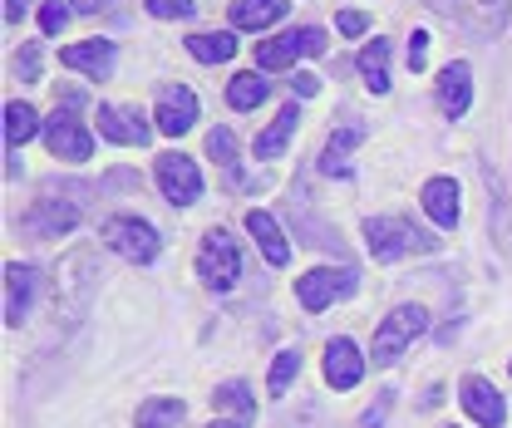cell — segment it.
<instances>
[{
  "label": "cell",
  "instance_id": "obj_1",
  "mask_svg": "<svg viewBox=\"0 0 512 428\" xmlns=\"http://www.w3.org/2000/svg\"><path fill=\"white\" fill-rule=\"evenodd\" d=\"M94 286H99V256L89 246H74L55 266V325L84 320V310L94 301Z\"/></svg>",
  "mask_w": 512,
  "mask_h": 428
},
{
  "label": "cell",
  "instance_id": "obj_2",
  "mask_svg": "<svg viewBox=\"0 0 512 428\" xmlns=\"http://www.w3.org/2000/svg\"><path fill=\"white\" fill-rule=\"evenodd\" d=\"M89 192L94 187L84 183H64V187H50L30 212H25V232L30 237H50V232H69L74 222H79V212H84V202H89Z\"/></svg>",
  "mask_w": 512,
  "mask_h": 428
},
{
  "label": "cell",
  "instance_id": "obj_3",
  "mask_svg": "<svg viewBox=\"0 0 512 428\" xmlns=\"http://www.w3.org/2000/svg\"><path fill=\"white\" fill-rule=\"evenodd\" d=\"M365 246L375 251V261H399V256H414V251H434L439 237L409 227L404 217H370L365 222Z\"/></svg>",
  "mask_w": 512,
  "mask_h": 428
},
{
  "label": "cell",
  "instance_id": "obj_4",
  "mask_svg": "<svg viewBox=\"0 0 512 428\" xmlns=\"http://www.w3.org/2000/svg\"><path fill=\"white\" fill-rule=\"evenodd\" d=\"M197 276H202V286L207 291H232L237 286V276H242V251L232 242V232H207L202 246H197Z\"/></svg>",
  "mask_w": 512,
  "mask_h": 428
},
{
  "label": "cell",
  "instance_id": "obj_5",
  "mask_svg": "<svg viewBox=\"0 0 512 428\" xmlns=\"http://www.w3.org/2000/svg\"><path fill=\"white\" fill-rule=\"evenodd\" d=\"M468 40H498L508 25L512 0H434Z\"/></svg>",
  "mask_w": 512,
  "mask_h": 428
},
{
  "label": "cell",
  "instance_id": "obj_6",
  "mask_svg": "<svg viewBox=\"0 0 512 428\" xmlns=\"http://www.w3.org/2000/svg\"><path fill=\"white\" fill-rule=\"evenodd\" d=\"M424 325H429V315L419 306H399L384 315V325L375 330V365H394L399 360V350H409L414 345V335H424Z\"/></svg>",
  "mask_w": 512,
  "mask_h": 428
},
{
  "label": "cell",
  "instance_id": "obj_7",
  "mask_svg": "<svg viewBox=\"0 0 512 428\" xmlns=\"http://www.w3.org/2000/svg\"><path fill=\"white\" fill-rule=\"evenodd\" d=\"M104 242L114 246L124 261H138V266H148L158 256V232L143 217H109L104 222Z\"/></svg>",
  "mask_w": 512,
  "mask_h": 428
},
{
  "label": "cell",
  "instance_id": "obj_8",
  "mask_svg": "<svg viewBox=\"0 0 512 428\" xmlns=\"http://www.w3.org/2000/svg\"><path fill=\"white\" fill-rule=\"evenodd\" d=\"M64 104L69 109H60L55 119H50V128H45V143H50V153L55 158H64V163H84L89 153H94V138L84 133V123H79V114H74V94H64Z\"/></svg>",
  "mask_w": 512,
  "mask_h": 428
},
{
  "label": "cell",
  "instance_id": "obj_9",
  "mask_svg": "<svg viewBox=\"0 0 512 428\" xmlns=\"http://www.w3.org/2000/svg\"><path fill=\"white\" fill-rule=\"evenodd\" d=\"M350 291H355V271H350V266H340V271L320 266V271H306V276L296 281L301 310H325L335 296H350Z\"/></svg>",
  "mask_w": 512,
  "mask_h": 428
},
{
  "label": "cell",
  "instance_id": "obj_10",
  "mask_svg": "<svg viewBox=\"0 0 512 428\" xmlns=\"http://www.w3.org/2000/svg\"><path fill=\"white\" fill-rule=\"evenodd\" d=\"M320 50H325V35H320L316 25H306V30H291L281 40H261L256 45V64L261 69H286V64H296L301 55H320Z\"/></svg>",
  "mask_w": 512,
  "mask_h": 428
},
{
  "label": "cell",
  "instance_id": "obj_11",
  "mask_svg": "<svg viewBox=\"0 0 512 428\" xmlns=\"http://www.w3.org/2000/svg\"><path fill=\"white\" fill-rule=\"evenodd\" d=\"M158 187L173 207H192L197 192H202V173H197V163L188 153H163L158 158Z\"/></svg>",
  "mask_w": 512,
  "mask_h": 428
},
{
  "label": "cell",
  "instance_id": "obj_12",
  "mask_svg": "<svg viewBox=\"0 0 512 428\" xmlns=\"http://www.w3.org/2000/svg\"><path fill=\"white\" fill-rule=\"evenodd\" d=\"M458 399H463V409H468V414H473L483 428H503V424H508V404H503V394H498L488 379L468 374V379L458 384Z\"/></svg>",
  "mask_w": 512,
  "mask_h": 428
},
{
  "label": "cell",
  "instance_id": "obj_13",
  "mask_svg": "<svg viewBox=\"0 0 512 428\" xmlns=\"http://www.w3.org/2000/svg\"><path fill=\"white\" fill-rule=\"evenodd\" d=\"M153 123H158V133H168V138H183L192 123H197V99H192V89H163V99H158V109H153Z\"/></svg>",
  "mask_w": 512,
  "mask_h": 428
},
{
  "label": "cell",
  "instance_id": "obj_14",
  "mask_svg": "<svg viewBox=\"0 0 512 428\" xmlns=\"http://www.w3.org/2000/svg\"><path fill=\"white\" fill-rule=\"evenodd\" d=\"M99 133L109 138V143H128V148H143L148 143V119L138 114V109H124V104H104L99 109Z\"/></svg>",
  "mask_w": 512,
  "mask_h": 428
},
{
  "label": "cell",
  "instance_id": "obj_15",
  "mask_svg": "<svg viewBox=\"0 0 512 428\" xmlns=\"http://www.w3.org/2000/svg\"><path fill=\"white\" fill-rule=\"evenodd\" d=\"M30 301H35V271L25 261H10L5 266V325H25L30 315Z\"/></svg>",
  "mask_w": 512,
  "mask_h": 428
},
{
  "label": "cell",
  "instance_id": "obj_16",
  "mask_svg": "<svg viewBox=\"0 0 512 428\" xmlns=\"http://www.w3.org/2000/svg\"><path fill=\"white\" fill-rule=\"evenodd\" d=\"M360 374H365V360H360V350H355V340H330L325 345V379H330V389H355L360 384Z\"/></svg>",
  "mask_w": 512,
  "mask_h": 428
},
{
  "label": "cell",
  "instance_id": "obj_17",
  "mask_svg": "<svg viewBox=\"0 0 512 428\" xmlns=\"http://www.w3.org/2000/svg\"><path fill=\"white\" fill-rule=\"evenodd\" d=\"M60 64H64V69H79V74H89V79H109V69H114V45H109V40L64 45V50H60Z\"/></svg>",
  "mask_w": 512,
  "mask_h": 428
},
{
  "label": "cell",
  "instance_id": "obj_18",
  "mask_svg": "<svg viewBox=\"0 0 512 428\" xmlns=\"http://www.w3.org/2000/svg\"><path fill=\"white\" fill-rule=\"evenodd\" d=\"M439 104H444L448 119L468 114V104H473V69L463 60H453L444 74H439Z\"/></svg>",
  "mask_w": 512,
  "mask_h": 428
},
{
  "label": "cell",
  "instance_id": "obj_19",
  "mask_svg": "<svg viewBox=\"0 0 512 428\" xmlns=\"http://www.w3.org/2000/svg\"><path fill=\"white\" fill-rule=\"evenodd\" d=\"M365 138V123L360 119H345L335 133H330V143H325V158H320V168L330 173V178H350V148Z\"/></svg>",
  "mask_w": 512,
  "mask_h": 428
},
{
  "label": "cell",
  "instance_id": "obj_20",
  "mask_svg": "<svg viewBox=\"0 0 512 428\" xmlns=\"http://www.w3.org/2000/svg\"><path fill=\"white\" fill-rule=\"evenodd\" d=\"M247 232L256 237L261 256H266L271 266H286V261H291V246H286V237H281V227H276L271 212H247Z\"/></svg>",
  "mask_w": 512,
  "mask_h": 428
},
{
  "label": "cell",
  "instance_id": "obj_21",
  "mask_svg": "<svg viewBox=\"0 0 512 428\" xmlns=\"http://www.w3.org/2000/svg\"><path fill=\"white\" fill-rule=\"evenodd\" d=\"M419 197H424V212H429L439 227H453V222H458V187H453V178H429Z\"/></svg>",
  "mask_w": 512,
  "mask_h": 428
},
{
  "label": "cell",
  "instance_id": "obj_22",
  "mask_svg": "<svg viewBox=\"0 0 512 428\" xmlns=\"http://www.w3.org/2000/svg\"><path fill=\"white\" fill-rule=\"evenodd\" d=\"M296 123H301V109H296V104H286L276 119L256 133V158H276V153L286 148V138L296 133Z\"/></svg>",
  "mask_w": 512,
  "mask_h": 428
},
{
  "label": "cell",
  "instance_id": "obj_23",
  "mask_svg": "<svg viewBox=\"0 0 512 428\" xmlns=\"http://www.w3.org/2000/svg\"><path fill=\"white\" fill-rule=\"evenodd\" d=\"M286 15V0H232V25L237 30H266Z\"/></svg>",
  "mask_w": 512,
  "mask_h": 428
},
{
  "label": "cell",
  "instance_id": "obj_24",
  "mask_svg": "<svg viewBox=\"0 0 512 428\" xmlns=\"http://www.w3.org/2000/svg\"><path fill=\"white\" fill-rule=\"evenodd\" d=\"M40 133V114L30 104H5V148H20Z\"/></svg>",
  "mask_w": 512,
  "mask_h": 428
},
{
  "label": "cell",
  "instance_id": "obj_25",
  "mask_svg": "<svg viewBox=\"0 0 512 428\" xmlns=\"http://www.w3.org/2000/svg\"><path fill=\"white\" fill-rule=\"evenodd\" d=\"M183 424V399H143L138 428H178Z\"/></svg>",
  "mask_w": 512,
  "mask_h": 428
},
{
  "label": "cell",
  "instance_id": "obj_26",
  "mask_svg": "<svg viewBox=\"0 0 512 428\" xmlns=\"http://www.w3.org/2000/svg\"><path fill=\"white\" fill-rule=\"evenodd\" d=\"M360 69H365V84H370L375 94H389V45H384V40L365 45V55H360Z\"/></svg>",
  "mask_w": 512,
  "mask_h": 428
},
{
  "label": "cell",
  "instance_id": "obj_27",
  "mask_svg": "<svg viewBox=\"0 0 512 428\" xmlns=\"http://www.w3.org/2000/svg\"><path fill=\"white\" fill-rule=\"evenodd\" d=\"M188 50L197 55V60L222 64V60L237 55V40H232V35H188Z\"/></svg>",
  "mask_w": 512,
  "mask_h": 428
},
{
  "label": "cell",
  "instance_id": "obj_28",
  "mask_svg": "<svg viewBox=\"0 0 512 428\" xmlns=\"http://www.w3.org/2000/svg\"><path fill=\"white\" fill-rule=\"evenodd\" d=\"M266 99V79L261 74H237L232 84H227V104L232 109H256Z\"/></svg>",
  "mask_w": 512,
  "mask_h": 428
},
{
  "label": "cell",
  "instance_id": "obj_29",
  "mask_svg": "<svg viewBox=\"0 0 512 428\" xmlns=\"http://www.w3.org/2000/svg\"><path fill=\"white\" fill-rule=\"evenodd\" d=\"M212 404H217V409H232V414H242V419H252L256 414V399L247 394V384H242V379H232V384L212 389Z\"/></svg>",
  "mask_w": 512,
  "mask_h": 428
},
{
  "label": "cell",
  "instance_id": "obj_30",
  "mask_svg": "<svg viewBox=\"0 0 512 428\" xmlns=\"http://www.w3.org/2000/svg\"><path fill=\"white\" fill-rule=\"evenodd\" d=\"M296 374H301V350H281V355H276V365H271V379H266V389H271V394L281 399V394L291 389V379H296Z\"/></svg>",
  "mask_w": 512,
  "mask_h": 428
},
{
  "label": "cell",
  "instance_id": "obj_31",
  "mask_svg": "<svg viewBox=\"0 0 512 428\" xmlns=\"http://www.w3.org/2000/svg\"><path fill=\"white\" fill-rule=\"evenodd\" d=\"M207 158L222 163V168L237 163V138H232V128H212V133H207Z\"/></svg>",
  "mask_w": 512,
  "mask_h": 428
},
{
  "label": "cell",
  "instance_id": "obj_32",
  "mask_svg": "<svg viewBox=\"0 0 512 428\" xmlns=\"http://www.w3.org/2000/svg\"><path fill=\"white\" fill-rule=\"evenodd\" d=\"M158 20H188L192 15V0H143Z\"/></svg>",
  "mask_w": 512,
  "mask_h": 428
},
{
  "label": "cell",
  "instance_id": "obj_33",
  "mask_svg": "<svg viewBox=\"0 0 512 428\" xmlns=\"http://www.w3.org/2000/svg\"><path fill=\"white\" fill-rule=\"evenodd\" d=\"M15 74H20V79H30V84H35V79H45V74H40V45H25V50L15 55Z\"/></svg>",
  "mask_w": 512,
  "mask_h": 428
},
{
  "label": "cell",
  "instance_id": "obj_34",
  "mask_svg": "<svg viewBox=\"0 0 512 428\" xmlns=\"http://www.w3.org/2000/svg\"><path fill=\"white\" fill-rule=\"evenodd\" d=\"M64 20H69V15H64V5H60V0H50V5L40 10V30H45V35H60V30H64Z\"/></svg>",
  "mask_w": 512,
  "mask_h": 428
},
{
  "label": "cell",
  "instance_id": "obj_35",
  "mask_svg": "<svg viewBox=\"0 0 512 428\" xmlns=\"http://www.w3.org/2000/svg\"><path fill=\"white\" fill-rule=\"evenodd\" d=\"M424 60H429V35L414 30V35H409V69H424Z\"/></svg>",
  "mask_w": 512,
  "mask_h": 428
},
{
  "label": "cell",
  "instance_id": "obj_36",
  "mask_svg": "<svg viewBox=\"0 0 512 428\" xmlns=\"http://www.w3.org/2000/svg\"><path fill=\"white\" fill-rule=\"evenodd\" d=\"M335 25H340V35H360V30H365V15H360V10H340Z\"/></svg>",
  "mask_w": 512,
  "mask_h": 428
},
{
  "label": "cell",
  "instance_id": "obj_37",
  "mask_svg": "<svg viewBox=\"0 0 512 428\" xmlns=\"http://www.w3.org/2000/svg\"><path fill=\"white\" fill-rule=\"evenodd\" d=\"M316 89H320L316 74H296V79H291V94H301V99H311Z\"/></svg>",
  "mask_w": 512,
  "mask_h": 428
},
{
  "label": "cell",
  "instance_id": "obj_38",
  "mask_svg": "<svg viewBox=\"0 0 512 428\" xmlns=\"http://www.w3.org/2000/svg\"><path fill=\"white\" fill-rule=\"evenodd\" d=\"M25 10H30V0H5V25H20Z\"/></svg>",
  "mask_w": 512,
  "mask_h": 428
},
{
  "label": "cell",
  "instance_id": "obj_39",
  "mask_svg": "<svg viewBox=\"0 0 512 428\" xmlns=\"http://www.w3.org/2000/svg\"><path fill=\"white\" fill-rule=\"evenodd\" d=\"M384 409H389V399H380V409H370V414H365V428H380L384 424Z\"/></svg>",
  "mask_w": 512,
  "mask_h": 428
},
{
  "label": "cell",
  "instance_id": "obj_40",
  "mask_svg": "<svg viewBox=\"0 0 512 428\" xmlns=\"http://www.w3.org/2000/svg\"><path fill=\"white\" fill-rule=\"evenodd\" d=\"M207 428H247V424H237V419H212Z\"/></svg>",
  "mask_w": 512,
  "mask_h": 428
},
{
  "label": "cell",
  "instance_id": "obj_41",
  "mask_svg": "<svg viewBox=\"0 0 512 428\" xmlns=\"http://www.w3.org/2000/svg\"><path fill=\"white\" fill-rule=\"evenodd\" d=\"M74 5H79V10H99L104 0H74Z\"/></svg>",
  "mask_w": 512,
  "mask_h": 428
}]
</instances>
